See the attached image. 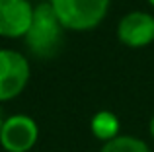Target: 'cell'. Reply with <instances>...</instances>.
Listing matches in <instances>:
<instances>
[{"mask_svg": "<svg viewBox=\"0 0 154 152\" xmlns=\"http://www.w3.org/2000/svg\"><path fill=\"white\" fill-rule=\"evenodd\" d=\"M117 39L131 49L150 45L154 41V16L148 12H129L117 23Z\"/></svg>", "mask_w": 154, "mask_h": 152, "instance_id": "obj_5", "label": "cell"}, {"mask_svg": "<svg viewBox=\"0 0 154 152\" xmlns=\"http://www.w3.org/2000/svg\"><path fill=\"white\" fill-rule=\"evenodd\" d=\"M63 31L64 27L57 18L51 2H41L33 8V18L23 41L31 55L39 59H49L55 57L63 45Z\"/></svg>", "mask_w": 154, "mask_h": 152, "instance_id": "obj_1", "label": "cell"}, {"mask_svg": "<svg viewBox=\"0 0 154 152\" xmlns=\"http://www.w3.org/2000/svg\"><path fill=\"white\" fill-rule=\"evenodd\" d=\"M148 4H150V6H154V0H148Z\"/></svg>", "mask_w": 154, "mask_h": 152, "instance_id": "obj_11", "label": "cell"}, {"mask_svg": "<svg viewBox=\"0 0 154 152\" xmlns=\"http://www.w3.org/2000/svg\"><path fill=\"white\" fill-rule=\"evenodd\" d=\"M148 131H150V137L154 138V115L150 117V123H148Z\"/></svg>", "mask_w": 154, "mask_h": 152, "instance_id": "obj_9", "label": "cell"}, {"mask_svg": "<svg viewBox=\"0 0 154 152\" xmlns=\"http://www.w3.org/2000/svg\"><path fill=\"white\" fill-rule=\"evenodd\" d=\"M100 152H150L148 144L133 135H119L113 141L103 142Z\"/></svg>", "mask_w": 154, "mask_h": 152, "instance_id": "obj_8", "label": "cell"}, {"mask_svg": "<svg viewBox=\"0 0 154 152\" xmlns=\"http://www.w3.org/2000/svg\"><path fill=\"white\" fill-rule=\"evenodd\" d=\"M51 6L64 29L88 31L105 20L109 0H51Z\"/></svg>", "mask_w": 154, "mask_h": 152, "instance_id": "obj_2", "label": "cell"}, {"mask_svg": "<svg viewBox=\"0 0 154 152\" xmlns=\"http://www.w3.org/2000/svg\"><path fill=\"white\" fill-rule=\"evenodd\" d=\"M90 127H92L94 137H98L103 142H109L115 137H119V119L111 111H98L92 117Z\"/></svg>", "mask_w": 154, "mask_h": 152, "instance_id": "obj_7", "label": "cell"}, {"mask_svg": "<svg viewBox=\"0 0 154 152\" xmlns=\"http://www.w3.org/2000/svg\"><path fill=\"white\" fill-rule=\"evenodd\" d=\"M39 127L29 115H10L0 131V146L6 152H29L37 144Z\"/></svg>", "mask_w": 154, "mask_h": 152, "instance_id": "obj_4", "label": "cell"}, {"mask_svg": "<svg viewBox=\"0 0 154 152\" xmlns=\"http://www.w3.org/2000/svg\"><path fill=\"white\" fill-rule=\"evenodd\" d=\"M39 2H51V0H39Z\"/></svg>", "mask_w": 154, "mask_h": 152, "instance_id": "obj_12", "label": "cell"}, {"mask_svg": "<svg viewBox=\"0 0 154 152\" xmlns=\"http://www.w3.org/2000/svg\"><path fill=\"white\" fill-rule=\"evenodd\" d=\"M4 119H6V117H4V113H2V107H0V131H2V125H4Z\"/></svg>", "mask_w": 154, "mask_h": 152, "instance_id": "obj_10", "label": "cell"}, {"mask_svg": "<svg viewBox=\"0 0 154 152\" xmlns=\"http://www.w3.org/2000/svg\"><path fill=\"white\" fill-rule=\"evenodd\" d=\"M33 8L29 0H0V37H26Z\"/></svg>", "mask_w": 154, "mask_h": 152, "instance_id": "obj_6", "label": "cell"}, {"mask_svg": "<svg viewBox=\"0 0 154 152\" xmlns=\"http://www.w3.org/2000/svg\"><path fill=\"white\" fill-rule=\"evenodd\" d=\"M29 62L14 49H0V103L18 98L29 82Z\"/></svg>", "mask_w": 154, "mask_h": 152, "instance_id": "obj_3", "label": "cell"}]
</instances>
